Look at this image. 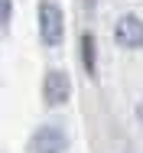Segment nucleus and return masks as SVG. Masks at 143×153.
Instances as JSON below:
<instances>
[{
    "instance_id": "obj_5",
    "label": "nucleus",
    "mask_w": 143,
    "mask_h": 153,
    "mask_svg": "<svg viewBox=\"0 0 143 153\" xmlns=\"http://www.w3.org/2000/svg\"><path fill=\"white\" fill-rule=\"evenodd\" d=\"M82 56H85V68L94 72V39L91 36H82Z\"/></svg>"
},
{
    "instance_id": "obj_3",
    "label": "nucleus",
    "mask_w": 143,
    "mask_h": 153,
    "mask_svg": "<svg viewBox=\"0 0 143 153\" xmlns=\"http://www.w3.org/2000/svg\"><path fill=\"white\" fill-rule=\"evenodd\" d=\"M114 36L120 46H130V49H140L143 46V23L140 16H133V13H127V16H120L114 26Z\"/></svg>"
},
{
    "instance_id": "obj_2",
    "label": "nucleus",
    "mask_w": 143,
    "mask_h": 153,
    "mask_svg": "<svg viewBox=\"0 0 143 153\" xmlns=\"http://www.w3.org/2000/svg\"><path fill=\"white\" fill-rule=\"evenodd\" d=\"M65 143L68 140H65V134L59 127H39L33 134V140H29V150L33 153H62Z\"/></svg>"
},
{
    "instance_id": "obj_1",
    "label": "nucleus",
    "mask_w": 143,
    "mask_h": 153,
    "mask_svg": "<svg viewBox=\"0 0 143 153\" xmlns=\"http://www.w3.org/2000/svg\"><path fill=\"white\" fill-rule=\"evenodd\" d=\"M39 33H42V42L46 46H59L62 42V10H59L52 0H42L39 3Z\"/></svg>"
},
{
    "instance_id": "obj_6",
    "label": "nucleus",
    "mask_w": 143,
    "mask_h": 153,
    "mask_svg": "<svg viewBox=\"0 0 143 153\" xmlns=\"http://www.w3.org/2000/svg\"><path fill=\"white\" fill-rule=\"evenodd\" d=\"M10 10H13V3H10V0H0V26L10 20Z\"/></svg>"
},
{
    "instance_id": "obj_4",
    "label": "nucleus",
    "mask_w": 143,
    "mask_h": 153,
    "mask_svg": "<svg viewBox=\"0 0 143 153\" xmlns=\"http://www.w3.org/2000/svg\"><path fill=\"white\" fill-rule=\"evenodd\" d=\"M68 91H72V82H68V75L65 72H49L46 75V101L49 104H65L68 101Z\"/></svg>"
},
{
    "instance_id": "obj_7",
    "label": "nucleus",
    "mask_w": 143,
    "mask_h": 153,
    "mask_svg": "<svg viewBox=\"0 0 143 153\" xmlns=\"http://www.w3.org/2000/svg\"><path fill=\"white\" fill-rule=\"evenodd\" d=\"M137 114H140V121H143V104H140V111H137Z\"/></svg>"
}]
</instances>
